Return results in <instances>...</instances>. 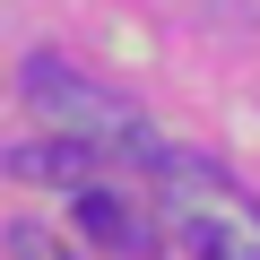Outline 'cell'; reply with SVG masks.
I'll return each instance as SVG.
<instances>
[{
	"label": "cell",
	"instance_id": "obj_2",
	"mask_svg": "<svg viewBox=\"0 0 260 260\" xmlns=\"http://www.w3.org/2000/svg\"><path fill=\"white\" fill-rule=\"evenodd\" d=\"M18 95H26V113H35L44 130L104 148L113 165H156V156H165V148H156V130L139 121V104H121L113 87L78 78V70H70V61H52V52H35V61L18 70Z\"/></svg>",
	"mask_w": 260,
	"mask_h": 260
},
{
	"label": "cell",
	"instance_id": "obj_4",
	"mask_svg": "<svg viewBox=\"0 0 260 260\" xmlns=\"http://www.w3.org/2000/svg\"><path fill=\"white\" fill-rule=\"evenodd\" d=\"M18 260H78L70 243H52L44 225H18Z\"/></svg>",
	"mask_w": 260,
	"mask_h": 260
},
{
	"label": "cell",
	"instance_id": "obj_1",
	"mask_svg": "<svg viewBox=\"0 0 260 260\" xmlns=\"http://www.w3.org/2000/svg\"><path fill=\"white\" fill-rule=\"evenodd\" d=\"M148 174H156V217L191 260H260V200L234 174H217L208 156H174V148Z\"/></svg>",
	"mask_w": 260,
	"mask_h": 260
},
{
	"label": "cell",
	"instance_id": "obj_3",
	"mask_svg": "<svg viewBox=\"0 0 260 260\" xmlns=\"http://www.w3.org/2000/svg\"><path fill=\"white\" fill-rule=\"evenodd\" d=\"M78 225H87L104 251H121V260H148L156 234H165V217H148L139 200H121L113 182H78Z\"/></svg>",
	"mask_w": 260,
	"mask_h": 260
}]
</instances>
